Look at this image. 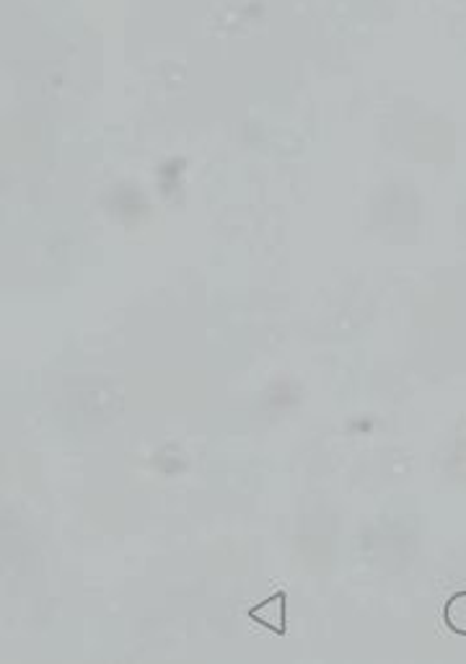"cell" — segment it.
Wrapping results in <instances>:
<instances>
[{"instance_id":"obj_1","label":"cell","mask_w":466,"mask_h":664,"mask_svg":"<svg viewBox=\"0 0 466 664\" xmlns=\"http://www.w3.org/2000/svg\"><path fill=\"white\" fill-rule=\"evenodd\" d=\"M249 618L254 623H260V626L269 628V631L275 634H286V592L273 595V598L260 602V605H254L249 610Z\"/></svg>"},{"instance_id":"obj_2","label":"cell","mask_w":466,"mask_h":664,"mask_svg":"<svg viewBox=\"0 0 466 664\" xmlns=\"http://www.w3.org/2000/svg\"><path fill=\"white\" fill-rule=\"evenodd\" d=\"M443 621L451 631L458 636H466V592H456L454 598L445 602Z\"/></svg>"}]
</instances>
